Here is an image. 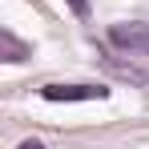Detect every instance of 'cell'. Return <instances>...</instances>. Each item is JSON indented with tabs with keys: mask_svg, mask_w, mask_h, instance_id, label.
<instances>
[{
	"mask_svg": "<svg viewBox=\"0 0 149 149\" xmlns=\"http://www.w3.org/2000/svg\"><path fill=\"white\" fill-rule=\"evenodd\" d=\"M109 40H113L117 49H129V52H141V56H149V24H141V20L113 24V28H109Z\"/></svg>",
	"mask_w": 149,
	"mask_h": 149,
	"instance_id": "6da1fadb",
	"label": "cell"
},
{
	"mask_svg": "<svg viewBox=\"0 0 149 149\" xmlns=\"http://www.w3.org/2000/svg\"><path fill=\"white\" fill-rule=\"evenodd\" d=\"M40 97L45 101H105L109 89L105 85H45Z\"/></svg>",
	"mask_w": 149,
	"mask_h": 149,
	"instance_id": "7a4b0ae2",
	"label": "cell"
},
{
	"mask_svg": "<svg viewBox=\"0 0 149 149\" xmlns=\"http://www.w3.org/2000/svg\"><path fill=\"white\" fill-rule=\"evenodd\" d=\"M0 52H4V61L16 65V61H24V56H28V45H24V40H16V36L4 28V32H0Z\"/></svg>",
	"mask_w": 149,
	"mask_h": 149,
	"instance_id": "3957f363",
	"label": "cell"
},
{
	"mask_svg": "<svg viewBox=\"0 0 149 149\" xmlns=\"http://www.w3.org/2000/svg\"><path fill=\"white\" fill-rule=\"evenodd\" d=\"M65 4H69V8H73L77 16H85V12H89V0H65Z\"/></svg>",
	"mask_w": 149,
	"mask_h": 149,
	"instance_id": "277c9868",
	"label": "cell"
},
{
	"mask_svg": "<svg viewBox=\"0 0 149 149\" xmlns=\"http://www.w3.org/2000/svg\"><path fill=\"white\" fill-rule=\"evenodd\" d=\"M16 149H45V145H40L36 137H28V141H20V145H16Z\"/></svg>",
	"mask_w": 149,
	"mask_h": 149,
	"instance_id": "5b68a950",
	"label": "cell"
}]
</instances>
